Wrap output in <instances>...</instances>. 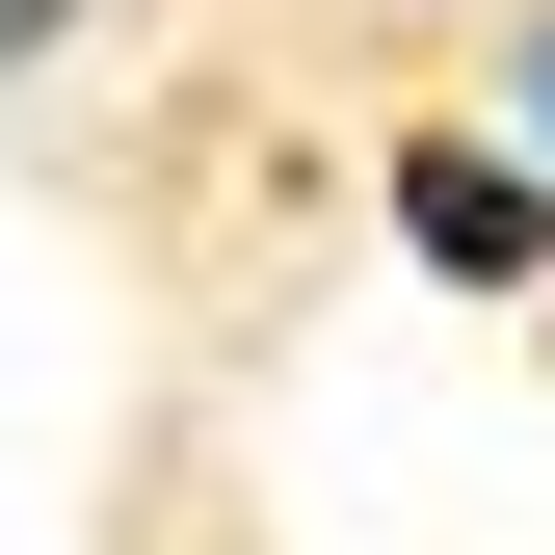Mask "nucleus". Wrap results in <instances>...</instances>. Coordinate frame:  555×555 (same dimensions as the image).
<instances>
[{
	"label": "nucleus",
	"mask_w": 555,
	"mask_h": 555,
	"mask_svg": "<svg viewBox=\"0 0 555 555\" xmlns=\"http://www.w3.org/2000/svg\"><path fill=\"white\" fill-rule=\"evenodd\" d=\"M397 238H424L450 292H529V264H555V159H476V132H424V159H397Z\"/></svg>",
	"instance_id": "f257e3e1"
},
{
	"label": "nucleus",
	"mask_w": 555,
	"mask_h": 555,
	"mask_svg": "<svg viewBox=\"0 0 555 555\" xmlns=\"http://www.w3.org/2000/svg\"><path fill=\"white\" fill-rule=\"evenodd\" d=\"M53 27H80V0H0V80H27V53H53Z\"/></svg>",
	"instance_id": "f03ea898"
},
{
	"label": "nucleus",
	"mask_w": 555,
	"mask_h": 555,
	"mask_svg": "<svg viewBox=\"0 0 555 555\" xmlns=\"http://www.w3.org/2000/svg\"><path fill=\"white\" fill-rule=\"evenodd\" d=\"M529 159H555V27H529Z\"/></svg>",
	"instance_id": "7ed1b4c3"
}]
</instances>
